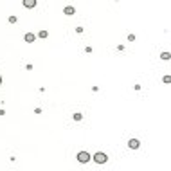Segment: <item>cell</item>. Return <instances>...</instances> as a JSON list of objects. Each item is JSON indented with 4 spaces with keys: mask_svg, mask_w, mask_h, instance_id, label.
Instances as JSON below:
<instances>
[{
    "mask_svg": "<svg viewBox=\"0 0 171 171\" xmlns=\"http://www.w3.org/2000/svg\"><path fill=\"white\" fill-rule=\"evenodd\" d=\"M74 119H76V121H81V114H74Z\"/></svg>",
    "mask_w": 171,
    "mask_h": 171,
    "instance_id": "8",
    "label": "cell"
},
{
    "mask_svg": "<svg viewBox=\"0 0 171 171\" xmlns=\"http://www.w3.org/2000/svg\"><path fill=\"white\" fill-rule=\"evenodd\" d=\"M63 13H65L67 16H70V15H74V13H76V9H74V7H70V6H69V7H65V11H63Z\"/></svg>",
    "mask_w": 171,
    "mask_h": 171,
    "instance_id": "6",
    "label": "cell"
},
{
    "mask_svg": "<svg viewBox=\"0 0 171 171\" xmlns=\"http://www.w3.org/2000/svg\"><path fill=\"white\" fill-rule=\"evenodd\" d=\"M90 158H92V155L88 151H79L78 153V162H81V164H87Z\"/></svg>",
    "mask_w": 171,
    "mask_h": 171,
    "instance_id": "1",
    "label": "cell"
},
{
    "mask_svg": "<svg viewBox=\"0 0 171 171\" xmlns=\"http://www.w3.org/2000/svg\"><path fill=\"white\" fill-rule=\"evenodd\" d=\"M0 83H2V76H0Z\"/></svg>",
    "mask_w": 171,
    "mask_h": 171,
    "instance_id": "10",
    "label": "cell"
},
{
    "mask_svg": "<svg viewBox=\"0 0 171 171\" xmlns=\"http://www.w3.org/2000/svg\"><path fill=\"white\" fill-rule=\"evenodd\" d=\"M24 38H25V41H27V43H33V41L36 40V36H34L33 33H27V34H25Z\"/></svg>",
    "mask_w": 171,
    "mask_h": 171,
    "instance_id": "4",
    "label": "cell"
},
{
    "mask_svg": "<svg viewBox=\"0 0 171 171\" xmlns=\"http://www.w3.org/2000/svg\"><path fill=\"white\" fill-rule=\"evenodd\" d=\"M24 6L29 7V9H33V7L36 6V0H24Z\"/></svg>",
    "mask_w": 171,
    "mask_h": 171,
    "instance_id": "5",
    "label": "cell"
},
{
    "mask_svg": "<svg viewBox=\"0 0 171 171\" xmlns=\"http://www.w3.org/2000/svg\"><path fill=\"white\" fill-rule=\"evenodd\" d=\"M94 162H97V164H104L106 160H108V157H106V153H103V151H99V153H95L94 157Z\"/></svg>",
    "mask_w": 171,
    "mask_h": 171,
    "instance_id": "2",
    "label": "cell"
},
{
    "mask_svg": "<svg viewBox=\"0 0 171 171\" xmlns=\"http://www.w3.org/2000/svg\"><path fill=\"white\" fill-rule=\"evenodd\" d=\"M162 60H169V52H164V54H162Z\"/></svg>",
    "mask_w": 171,
    "mask_h": 171,
    "instance_id": "9",
    "label": "cell"
},
{
    "mask_svg": "<svg viewBox=\"0 0 171 171\" xmlns=\"http://www.w3.org/2000/svg\"><path fill=\"white\" fill-rule=\"evenodd\" d=\"M38 36H40V38H47L49 34H47V31H40V34H38Z\"/></svg>",
    "mask_w": 171,
    "mask_h": 171,
    "instance_id": "7",
    "label": "cell"
},
{
    "mask_svg": "<svg viewBox=\"0 0 171 171\" xmlns=\"http://www.w3.org/2000/svg\"><path fill=\"white\" fill-rule=\"evenodd\" d=\"M128 146H130L132 149H137L139 146H141V142H139L137 139H130V141H128Z\"/></svg>",
    "mask_w": 171,
    "mask_h": 171,
    "instance_id": "3",
    "label": "cell"
}]
</instances>
